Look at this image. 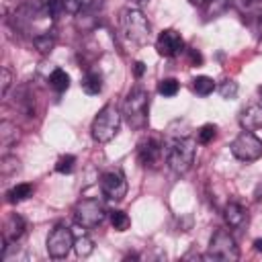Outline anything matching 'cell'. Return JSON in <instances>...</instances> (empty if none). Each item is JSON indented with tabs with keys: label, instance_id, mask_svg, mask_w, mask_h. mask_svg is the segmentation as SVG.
<instances>
[{
	"label": "cell",
	"instance_id": "2e32d148",
	"mask_svg": "<svg viewBox=\"0 0 262 262\" xmlns=\"http://www.w3.org/2000/svg\"><path fill=\"white\" fill-rule=\"evenodd\" d=\"M237 12L248 20H262V0H233Z\"/></svg>",
	"mask_w": 262,
	"mask_h": 262
},
{
	"label": "cell",
	"instance_id": "5bb4252c",
	"mask_svg": "<svg viewBox=\"0 0 262 262\" xmlns=\"http://www.w3.org/2000/svg\"><path fill=\"white\" fill-rule=\"evenodd\" d=\"M223 219H225L227 227H231V229H242V227L248 225V209L242 207L239 203L231 201V203H227V205L223 207Z\"/></svg>",
	"mask_w": 262,
	"mask_h": 262
},
{
	"label": "cell",
	"instance_id": "6da1fadb",
	"mask_svg": "<svg viewBox=\"0 0 262 262\" xmlns=\"http://www.w3.org/2000/svg\"><path fill=\"white\" fill-rule=\"evenodd\" d=\"M10 23H12V29L18 35L29 37L31 41H35L41 35L53 33L55 16L47 8L45 0H25L23 4H18L12 10Z\"/></svg>",
	"mask_w": 262,
	"mask_h": 262
},
{
	"label": "cell",
	"instance_id": "d6986e66",
	"mask_svg": "<svg viewBox=\"0 0 262 262\" xmlns=\"http://www.w3.org/2000/svg\"><path fill=\"white\" fill-rule=\"evenodd\" d=\"M33 184H29V182H20V184H16V186H12L10 190H8V203H12V205H16V203H23V201H27L29 196H33Z\"/></svg>",
	"mask_w": 262,
	"mask_h": 262
},
{
	"label": "cell",
	"instance_id": "9c48e42d",
	"mask_svg": "<svg viewBox=\"0 0 262 262\" xmlns=\"http://www.w3.org/2000/svg\"><path fill=\"white\" fill-rule=\"evenodd\" d=\"M74 237L76 235L72 233V229L68 225H63V223L55 225L51 229V233L47 235V254L55 260L66 258L70 254V250L74 248Z\"/></svg>",
	"mask_w": 262,
	"mask_h": 262
},
{
	"label": "cell",
	"instance_id": "7402d4cb",
	"mask_svg": "<svg viewBox=\"0 0 262 262\" xmlns=\"http://www.w3.org/2000/svg\"><path fill=\"white\" fill-rule=\"evenodd\" d=\"M20 170V160L12 154H4L0 160V174L2 178H10L12 174H16Z\"/></svg>",
	"mask_w": 262,
	"mask_h": 262
},
{
	"label": "cell",
	"instance_id": "30bf717a",
	"mask_svg": "<svg viewBox=\"0 0 262 262\" xmlns=\"http://www.w3.org/2000/svg\"><path fill=\"white\" fill-rule=\"evenodd\" d=\"M100 190L102 196L111 203H121L127 194V178L123 170H108L100 176Z\"/></svg>",
	"mask_w": 262,
	"mask_h": 262
},
{
	"label": "cell",
	"instance_id": "4316f807",
	"mask_svg": "<svg viewBox=\"0 0 262 262\" xmlns=\"http://www.w3.org/2000/svg\"><path fill=\"white\" fill-rule=\"evenodd\" d=\"M215 135H217V127L213 123H207V125H203L196 131V141L203 143V145H207V143H211L215 139Z\"/></svg>",
	"mask_w": 262,
	"mask_h": 262
},
{
	"label": "cell",
	"instance_id": "9a60e30c",
	"mask_svg": "<svg viewBox=\"0 0 262 262\" xmlns=\"http://www.w3.org/2000/svg\"><path fill=\"white\" fill-rule=\"evenodd\" d=\"M239 125L244 131H254L262 127V102H250L239 113Z\"/></svg>",
	"mask_w": 262,
	"mask_h": 262
},
{
	"label": "cell",
	"instance_id": "e0dca14e",
	"mask_svg": "<svg viewBox=\"0 0 262 262\" xmlns=\"http://www.w3.org/2000/svg\"><path fill=\"white\" fill-rule=\"evenodd\" d=\"M18 139H20V129L12 121L4 119L0 123V145H2V149H10Z\"/></svg>",
	"mask_w": 262,
	"mask_h": 262
},
{
	"label": "cell",
	"instance_id": "ba28073f",
	"mask_svg": "<svg viewBox=\"0 0 262 262\" xmlns=\"http://www.w3.org/2000/svg\"><path fill=\"white\" fill-rule=\"evenodd\" d=\"M229 149L239 162H256L262 158V139H258L252 131H242L229 143Z\"/></svg>",
	"mask_w": 262,
	"mask_h": 262
},
{
	"label": "cell",
	"instance_id": "83f0119b",
	"mask_svg": "<svg viewBox=\"0 0 262 262\" xmlns=\"http://www.w3.org/2000/svg\"><path fill=\"white\" fill-rule=\"evenodd\" d=\"M92 4H94V0H66V12L80 14V12H86Z\"/></svg>",
	"mask_w": 262,
	"mask_h": 262
},
{
	"label": "cell",
	"instance_id": "8d00e7d4",
	"mask_svg": "<svg viewBox=\"0 0 262 262\" xmlns=\"http://www.w3.org/2000/svg\"><path fill=\"white\" fill-rule=\"evenodd\" d=\"M254 250H256V252H262V239H256V242H254Z\"/></svg>",
	"mask_w": 262,
	"mask_h": 262
},
{
	"label": "cell",
	"instance_id": "7c38bea8",
	"mask_svg": "<svg viewBox=\"0 0 262 262\" xmlns=\"http://www.w3.org/2000/svg\"><path fill=\"white\" fill-rule=\"evenodd\" d=\"M182 49H184V41L180 33H176L174 29H164L156 39V51L162 57H176Z\"/></svg>",
	"mask_w": 262,
	"mask_h": 262
},
{
	"label": "cell",
	"instance_id": "e575fe53",
	"mask_svg": "<svg viewBox=\"0 0 262 262\" xmlns=\"http://www.w3.org/2000/svg\"><path fill=\"white\" fill-rule=\"evenodd\" d=\"M133 72H135L137 78H141L143 72H145V63H143V61H135V63H133Z\"/></svg>",
	"mask_w": 262,
	"mask_h": 262
},
{
	"label": "cell",
	"instance_id": "52a82bcc",
	"mask_svg": "<svg viewBox=\"0 0 262 262\" xmlns=\"http://www.w3.org/2000/svg\"><path fill=\"white\" fill-rule=\"evenodd\" d=\"M205 260H223V262H231L239 258V248L233 239V235L227 229H217L211 235L209 242V250L203 256Z\"/></svg>",
	"mask_w": 262,
	"mask_h": 262
},
{
	"label": "cell",
	"instance_id": "8992f818",
	"mask_svg": "<svg viewBox=\"0 0 262 262\" xmlns=\"http://www.w3.org/2000/svg\"><path fill=\"white\" fill-rule=\"evenodd\" d=\"M106 207L100 199L96 196H86V199H80L74 207V221L78 227H84V229H94L98 227L104 219H106Z\"/></svg>",
	"mask_w": 262,
	"mask_h": 262
},
{
	"label": "cell",
	"instance_id": "d6a6232c",
	"mask_svg": "<svg viewBox=\"0 0 262 262\" xmlns=\"http://www.w3.org/2000/svg\"><path fill=\"white\" fill-rule=\"evenodd\" d=\"M47 2V8L51 10V14L57 18L61 12H66V0H45Z\"/></svg>",
	"mask_w": 262,
	"mask_h": 262
},
{
	"label": "cell",
	"instance_id": "5b68a950",
	"mask_svg": "<svg viewBox=\"0 0 262 262\" xmlns=\"http://www.w3.org/2000/svg\"><path fill=\"white\" fill-rule=\"evenodd\" d=\"M119 25H121V31L125 33L127 41L135 43V45H145L151 37V25L139 8H123Z\"/></svg>",
	"mask_w": 262,
	"mask_h": 262
},
{
	"label": "cell",
	"instance_id": "603a6c76",
	"mask_svg": "<svg viewBox=\"0 0 262 262\" xmlns=\"http://www.w3.org/2000/svg\"><path fill=\"white\" fill-rule=\"evenodd\" d=\"M215 88H217V86H215L213 78H209V76H196V78L192 80V90H194L199 96H209Z\"/></svg>",
	"mask_w": 262,
	"mask_h": 262
},
{
	"label": "cell",
	"instance_id": "44dd1931",
	"mask_svg": "<svg viewBox=\"0 0 262 262\" xmlns=\"http://www.w3.org/2000/svg\"><path fill=\"white\" fill-rule=\"evenodd\" d=\"M49 86L55 90V92H66L70 88V76L61 70V68H55L51 74H49Z\"/></svg>",
	"mask_w": 262,
	"mask_h": 262
},
{
	"label": "cell",
	"instance_id": "f546056e",
	"mask_svg": "<svg viewBox=\"0 0 262 262\" xmlns=\"http://www.w3.org/2000/svg\"><path fill=\"white\" fill-rule=\"evenodd\" d=\"M74 164H76V158L74 156H61L59 160H57V164H55V172H59V174H70L72 170H74Z\"/></svg>",
	"mask_w": 262,
	"mask_h": 262
},
{
	"label": "cell",
	"instance_id": "74e56055",
	"mask_svg": "<svg viewBox=\"0 0 262 262\" xmlns=\"http://www.w3.org/2000/svg\"><path fill=\"white\" fill-rule=\"evenodd\" d=\"M190 4H196V6H203V4H207L209 0H188Z\"/></svg>",
	"mask_w": 262,
	"mask_h": 262
},
{
	"label": "cell",
	"instance_id": "ffe728a7",
	"mask_svg": "<svg viewBox=\"0 0 262 262\" xmlns=\"http://www.w3.org/2000/svg\"><path fill=\"white\" fill-rule=\"evenodd\" d=\"M74 252H76L80 258H86V256H90V254L94 252V242L86 235L84 229L74 237Z\"/></svg>",
	"mask_w": 262,
	"mask_h": 262
},
{
	"label": "cell",
	"instance_id": "d4e9b609",
	"mask_svg": "<svg viewBox=\"0 0 262 262\" xmlns=\"http://www.w3.org/2000/svg\"><path fill=\"white\" fill-rule=\"evenodd\" d=\"M111 225L117 231H125V229H129L131 219H129V215L125 211H111Z\"/></svg>",
	"mask_w": 262,
	"mask_h": 262
},
{
	"label": "cell",
	"instance_id": "7a4b0ae2",
	"mask_svg": "<svg viewBox=\"0 0 262 262\" xmlns=\"http://www.w3.org/2000/svg\"><path fill=\"white\" fill-rule=\"evenodd\" d=\"M121 113L127 121V125L135 131H141L147 127V113H149V94L141 86H133L121 106Z\"/></svg>",
	"mask_w": 262,
	"mask_h": 262
},
{
	"label": "cell",
	"instance_id": "ac0fdd59",
	"mask_svg": "<svg viewBox=\"0 0 262 262\" xmlns=\"http://www.w3.org/2000/svg\"><path fill=\"white\" fill-rule=\"evenodd\" d=\"M80 86H82V90L86 92V94H90V96H94V94H98L100 90H102V74L100 72H86L84 74V78H82V82H80Z\"/></svg>",
	"mask_w": 262,
	"mask_h": 262
},
{
	"label": "cell",
	"instance_id": "4dcf8cb0",
	"mask_svg": "<svg viewBox=\"0 0 262 262\" xmlns=\"http://www.w3.org/2000/svg\"><path fill=\"white\" fill-rule=\"evenodd\" d=\"M12 78H14V76H12L10 68L4 66V68H2V80H0V94H2V96L8 94V88L12 86Z\"/></svg>",
	"mask_w": 262,
	"mask_h": 262
},
{
	"label": "cell",
	"instance_id": "8fae6325",
	"mask_svg": "<svg viewBox=\"0 0 262 262\" xmlns=\"http://www.w3.org/2000/svg\"><path fill=\"white\" fill-rule=\"evenodd\" d=\"M137 160L143 168H149V170L160 168V164L164 160V145L160 143V139H156V137L141 139L137 143Z\"/></svg>",
	"mask_w": 262,
	"mask_h": 262
},
{
	"label": "cell",
	"instance_id": "cb8c5ba5",
	"mask_svg": "<svg viewBox=\"0 0 262 262\" xmlns=\"http://www.w3.org/2000/svg\"><path fill=\"white\" fill-rule=\"evenodd\" d=\"M33 43V47L39 51V53H51V49L55 47V33H47V35H41V37H37L35 41H31Z\"/></svg>",
	"mask_w": 262,
	"mask_h": 262
},
{
	"label": "cell",
	"instance_id": "3957f363",
	"mask_svg": "<svg viewBox=\"0 0 262 262\" xmlns=\"http://www.w3.org/2000/svg\"><path fill=\"white\" fill-rule=\"evenodd\" d=\"M196 158V141L192 137H178L166 147V164L174 174H186Z\"/></svg>",
	"mask_w": 262,
	"mask_h": 262
},
{
	"label": "cell",
	"instance_id": "f35d334b",
	"mask_svg": "<svg viewBox=\"0 0 262 262\" xmlns=\"http://www.w3.org/2000/svg\"><path fill=\"white\" fill-rule=\"evenodd\" d=\"M135 2H147V0H135Z\"/></svg>",
	"mask_w": 262,
	"mask_h": 262
},
{
	"label": "cell",
	"instance_id": "d590c367",
	"mask_svg": "<svg viewBox=\"0 0 262 262\" xmlns=\"http://www.w3.org/2000/svg\"><path fill=\"white\" fill-rule=\"evenodd\" d=\"M254 199H256V201H262V182L258 184V188H256V192H254Z\"/></svg>",
	"mask_w": 262,
	"mask_h": 262
},
{
	"label": "cell",
	"instance_id": "f1b7e54d",
	"mask_svg": "<svg viewBox=\"0 0 262 262\" xmlns=\"http://www.w3.org/2000/svg\"><path fill=\"white\" fill-rule=\"evenodd\" d=\"M217 90H219V94H221L225 100L235 98V94H237V82H233V80H223Z\"/></svg>",
	"mask_w": 262,
	"mask_h": 262
},
{
	"label": "cell",
	"instance_id": "ab89813d",
	"mask_svg": "<svg viewBox=\"0 0 262 262\" xmlns=\"http://www.w3.org/2000/svg\"><path fill=\"white\" fill-rule=\"evenodd\" d=\"M260 96H262V86H260Z\"/></svg>",
	"mask_w": 262,
	"mask_h": 262
},
{
	"label": "cell",
	"instance_id": "836d02e7",
	"mask_svg": "<svg viewBox=\"0 0 262 262\" xmlns=\"http://www.w3.org/2000/svg\"><path fill=\"white\" fill-rule=\"evenodd\" d=\"M188 55H190L192 66H203V55H201L196 49H188Z\"/></svg>",
	"mask_w": 262,
	"mask_h": 262
},
{
	"label": "cell",
	"instance_id": "4fadbf2b",
	"mask_svg": "<svg viewBox=\"0 0 262 262\" xmlns=\"http://www.w3.org/2000/svg\"><path fill=\"white\" fill-rule=\"evenodd\" d=\"M25 229H27V223H25V219L18 213H10L6 217L4 227H2V258L6 256L8 244H14L16 239H20L23 233H25Z\"/></svg>",
	"mask_w": 262,
	"mask_h": 262
},
{
	"label": "cell",
	"instance_id": "484cf974",
	"mask_svg": "<svg viewBox=\"0 0 262 262\" xmlns=\"http://www.w3.org/2000/svg\"><path fill=\"white\" fill-rule=\"evenodd\" d=\"M178 88H180V84H178V80L176 78H164V80H160V84H158V92L162 94V96H174L176 92H178Z\"/></svg>",
	"mask_w": 262,
	"mask_h": 262
},
{
	"label": "cell",
	"instance_id": "277c9868",
	"mask_svg": "<svg viewBox=\"0 0 262 262\" xmlns=\"http://www.w3.org/2000/svg\"><path fill=\"white\" fill-rule=\"evenodd\" d=\"M121 108L117 102H106L94 117L92 121V127H90V133H92V139L98 141V143H108L117 133H119V127H121Z\"/></svg>",
	"mask_w": 262,
	"mask_h": 262
},
{
	"label": "cell",
	"instance_id": "1f68e13d",
	"mask_svg": "<svg viewBox=\"0 0 262 262\" xmlns=\"http://www.w3.org/2000/svg\"><path fill=\"white\" fill-rule=\"evenodd\" d=\"M209 4V8H207V16H217L219 12H223L225 8H227V0H209L207 2Z\"/></svg>",
	"mask_w": 262,
	"mask_h": 262
}]
</instances>
